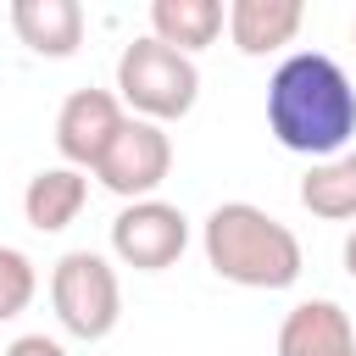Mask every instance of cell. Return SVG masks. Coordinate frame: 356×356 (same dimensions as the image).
Listing matches in <instances>:
<instances>
[{"label": "cell", "instance_id": "1", "mask_svg": "<svg viewBox=\"0 0 356 356\" xmlns=\"http://www.w3.org/2000/svg\"><path fill=\"white\" fill-rule=\"evenodd\" d=\"M267 134L312 161H328L356 134V83L323 50H295L267 78Z\"/></svg>", "mask_w": 356, "mask_h": 356}, {"label": "cell", "instance_id": "2", "mask_svg": "<svg viewBox=\"0 0 356 356\" xmlns=\"http://www.w3.org/2000/svg\"><path fill=\"white\" fill-rule=\"evenodd\" d=\"M200 245H206L211 273L239 284V289H289L306 267L295 228L278 222L273 211L250 206V200H222L206 217Z\"/></svg>", "mask_w": 356, "mask_h": 356}, {"label": "cell", "instance_id": "3", "mask_svg": "<svg viewBox=\"0 0 356 356\" xmlns=\"http://www.w3.org/2000/svg\"><path fill=\"white\" fill-rule=\"evenodd\" d=\"M117 95L145 117V122H178V117H189L195 111V100H200V67H195V56H184V50H172V44H161V39H134V44H122V56H117Z\"/></svg>", "mask_w": 356, "mask_h": 356}, {"label": "cell", "instance_id": "4", "mask_svg": "<svg viewBox=\"0 0 356 356\" xmlns=\"http://www.w3.org/2000/svg\"><path fill=\"white\" fill-rule=\"evenodd\" d=\"M50 306L67 334L78 339H106L122 317V284L117 267L100 250H67L50 273Z\"/></svg>", "mask_w": 356, "mask_h": 356}, {"label": "cell", "instance_id": "5", "mask_svg": "<svg viewBox=\"0 0 356 356\" xmlns=\"http://www.w3.org/2000/svg\"><path fill=\"white\" fill-rule=\"evenodd\" d=\"M184 245H189V217L172 206V200H128L122 211H117V222H111V250H117V261L122 267H134V273H161V267H172L178 256H184Z\"/></svg>", "mask_w": 356, "mask_h": 356}, {"label": "cell", "instance_id": "6", "mask_svg": "<svg viewBox=\"0 0 356 356\" xmlns=\"http://www.w3.org/2000/svg\"><path fill=\"white\" fill-rule=\"evenodd\" d=\"M167 172H172V139L145 117H128L106 145V156L95 161V178L122 200H150Z\"/></svg>", "mask_w": 356, "mask_h": 356}, {"label": "cell", "instance_id": "7", "mask_svg": "<svg viewBox=\"0 0 356 356\" xmlns=\"http://www.w3.org/2000/svg\"><path fill=\"white\" fill-rule=\"evenodd\" d=\"M122 122H128V111L111 89H72L56 111V150L67 156V167L95 172V161L106 156V145L117 139Z\"/></svg>", "mask_w": 356, "mask_h": 356}, {"label": "cell", "instance_id": "8", "mask_svg": "<svg viewBox=\"0 0 356 356\" xmlns=\"http://www.w3.org/2000/svg\"><path fill=\"white\" fill-rule=\"evenodd\" d=\"M300 22H306V6L300 0H234V6H222V28L239 44V56L284 50L300 33Z\"/></svg>", "mask_w": 356, "mask_h": 356}, {"label": "cell", "instance_id": "9", "mask_svg": "<svg viewBox=\"0 0 356 356\" xmlns=\"http://www.w3.org/2000/svg\"><path fill=\"white\" fill-rule=\"evenodd\" d=\"M278 356H356V328L334 300H300L278 328Z\"/></svg>", "mask_w": 356, "mask_h": 356}, {"label": "cell", "instance_id": "10", "mask_svg": "<svg viewBox=\"0 0 356 356\" xmlns=\"http://www.w3.org/2000/svg\"><path fill=\"white\" fill-rule=\"evenodd\" d=\"M11 28L33 56H72L83 44V6L78 0H11Z\"/></svg>", "mask_w": 356, "mask_h": 356}, {"label": "cell", "instance_id": "11", "mask_svg": "<svg viewBox=\"0 0 356 356\" xmlns=\"http://www.w3.org/2000/svg\"><path fill=\"white\" fill-rule=\"evenodd\" d=\"M83 200H89V178H83L78 167H44V172H33L28 189H22V217H28V228H39V234H61L67 222H78Z\"/></svg>", "mask_w": 356, "mask_h": 356}, {"label": "cell", "instance_id": "12", "mask_svg": "<svg viewBox=\"0 0 356 356\" xmlns=\"http://www.w3.org/2000/svg\"><path fill=\"white\" fill-rule=\"evenodd\" d=\"M300 206L323 222H350L356 217V150L312 161L306 178H300Z\"/></svg>", "mask_w": 356, "mask_h": 356}, {"label": "cell", "instance_id": "13", "mask_svg": "<svg viewBox=\"0 0 356 356\" xmlns=\"http://www.w3.org/2000/svg\"><path fill=\"white\" fill-rule=\"evenodd\" d=\"M222 33V6L217 0H156L150 6V39L195 56Z\"/></svg>", "mask_w": 356, "mask_h": 356}, {"label": "cell", "instance_id": "14", "mask_svg": "<svg viewBox=\"0 0 356 356\" xmlns=\"http://www.w3.org/2000/svg\"><path fill=\"white\" fill-rule=\"evenodd\" d=\"M33 295H39V273H33V261H28L17 245H0V323L22 317V312L33 306Z\"/></svg>", "mask_w": 356, "mask_h": 356}, {"label": "cell", "instance_id": "15", "mask_svg": "<svg viewBox=\"0 0 356 356\" xmlns=\"http://www.w3.org/2000/svg\"><path fill=\"white\" fill-rule=\"evenodd\" d=\"M6 356H67L56 339H44V334H17L11 345H6Z\"/></svg>", "mask_w": 356, "mask_h": 356}, {"label": "cell", "instance_id": "16", "mask_svg": "<svg viewBox=\"0 0 356 356\" xmlns=\"http://www.w3.org/2000/svg\"><path fill=\"white\" fill-rule=\"evenodd\" d=\"M345 273L356 278V228H350V239H345Z\"/></svg>", "mask_w": 356, "mask_h": 356}, {"label": "cell", "instance_id": "17", "mask_svg": "<svg viewBox=\"0 0 356 356\" xmlns=\"http://www.w3.org/2000/svg\"><path fill=\"white\" fill-rule=\"evenodd\" d=\"M350 44H356V22H350Z\"/></svg>", "mask_w": 356, "mask_h": 356}]
</instances>
